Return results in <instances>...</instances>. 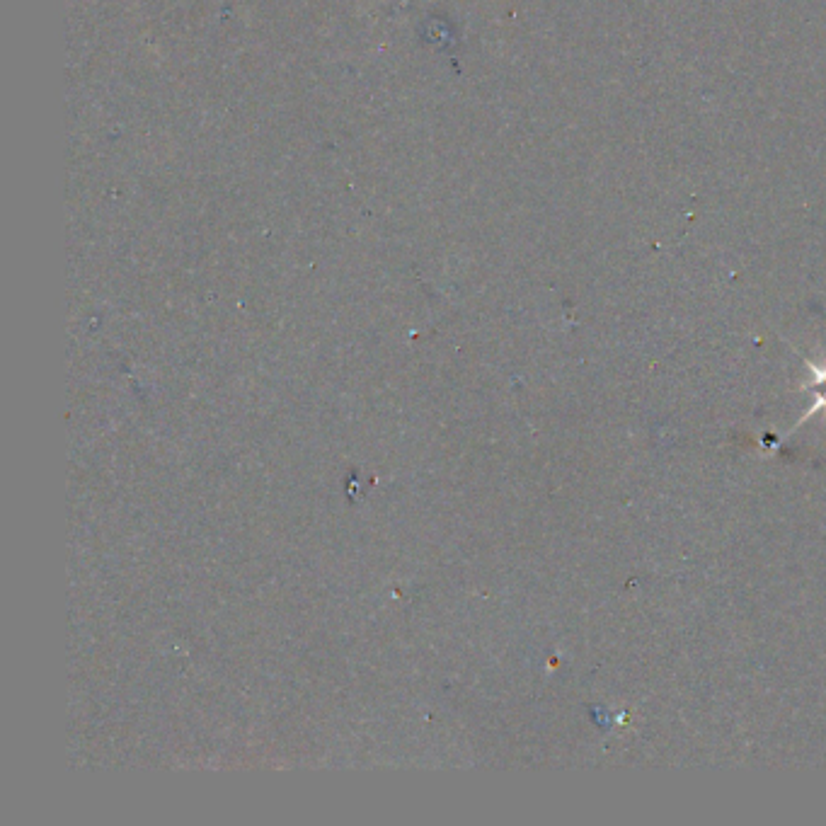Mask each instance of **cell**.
<instances>
[{"label": "cell", "mask_w": 826, "mask_h": 826, "mask_svg": "<svg viewBox=\"0 0 826 826\" xmlns=\"http://www.w3.org/2000/svg\"><path fill=\"white\" fill-rule=\"evenodd\" d=\"M807 366H810L814 381L805 383L802 388H810V386H819V383H826V361H819V364H814V361H807Z\"/></svg>", "instance_id": "1"}]
</instances>
